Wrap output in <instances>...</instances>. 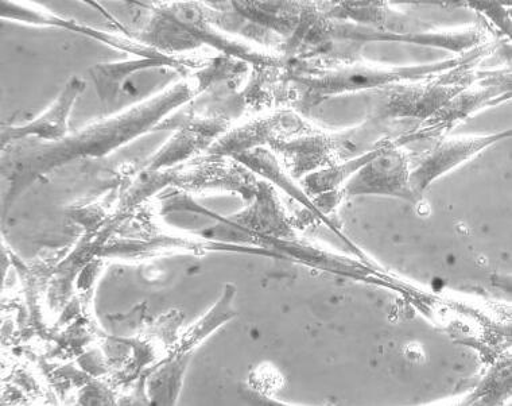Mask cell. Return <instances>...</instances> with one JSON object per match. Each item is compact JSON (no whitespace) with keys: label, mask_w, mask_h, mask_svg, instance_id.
Returning a JSON list of instances; mask_svg holds the SVG:
<instances>
[{"label":"cell","mask_w":512,"mask_h":406,"mask_svg":"<svg viewBox=\"0 0 512 406\" xmlns=\"http://www.w3.org/2000/svg\"><path fill=\"white\" fill-rule=\"evenodd\" d=\"M409 180L405 154L384 146L352 177L345 192L348 195H387L413 200Z\"/></svg>","instance_id":"cell-1"},{"label":"cell","mask_w":512,"mask_h":406,"mask_svg":"<svg viewBox=\"0 0 512 406\" xmlns=\"http://www.w3.org/2000/svg\"><path fill=\"white\" fill-rule=\"evenodd\" d=\"M508 133L487 135V137H463L445 139L438 143L436 148L430 150L428 156L421 161L410 173V189L414 197L422 195V192L449 170L456 168L475 154L491 146L492 143L508 137Z\"/></svg>","instance_id":"cell-2"},{"label":"cell","mask_w":512,"mask_h":406,"mask_svg":"<svg viewBox=\"0 0 512 406\" xmlns=\"http://www.w3.org/2000/svg\"><path fill=\"white\" fill-rule=\"evenodd\" d=\"M448 65L441 64L440 67L403 69V71H379L371 68H354L347 71L332 72L329 75L310 81L317 95H335L345 91L360 90V88L376 87L387 83H394L406 77H415L417 73L436 71L438 68H446Z\"/></svg>","instance_id":"cell-3"},{"label":"cell","mask_w":512,"mask_h":406,"mask_svg":"<svg viewBox=\"0 0 512 406\" xmlns=\"http://www.w3.org/2000/svg\"><path fill=\"white\" fill-rule=\"evenodd\" d=\"M84 90V84L77 77H73L71 81L58 96L56 102L46 111L44 115L36 121L30 122L29 125L22 127H11L5 141L9 139H22L27 135H34L41 139H61L67 133V122L69 112L72 110L73 104L79 98L81 91Z\"/></svg>","instance_id":"cell-4"},{"label":"cell","mask_w":512,"mask_h":406,"mask_svg":"<svg viewBox=\"0 0 512 406\" xmlns=\"http://www.w3.org/2000/svg\"><path fill=\"white\" fill-rule=\"evenodd\" d=\"M236 296V286L232 284L226 285L223 295L213 305L211 311L205 313L203 317L189 328L188 332L181 338L178 353L189 354L193 348L199 346L204 339H207L213 331L230 322L232 317L236 316L234 309V299Z\"/></svg>","instance_id":"cell-5"},{"label":"cell","mask_w":512,"mask_h":406,"mask_svg":"<svg viewBox=\"0 0 512 406\" xmlns=\"http://www.w3.org/2000/svg\"><path fill=\"white\" fill-rule=\"evenodd\" d=\"M189 354L177 353L168 365L161 367L149 382L150 398L154 404L172 405L181 389L182 375L188 365Z\"/></svg>","instance_id":"cell-6"}]
</instances>
